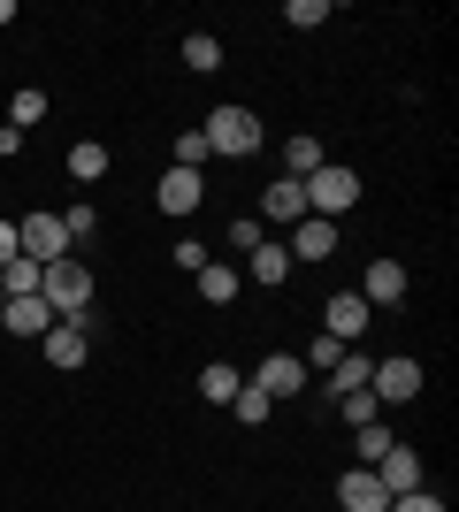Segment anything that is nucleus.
Masks as SVG:
<instances>
[{"instance_id": "obj_13", "label": "nucleus", "mask_w": 459, "mask_h": 512, "mask_svg": "<svg viewBox=\"0 0 459 512\" xmlns=\"http://www.w3.org/2000/svg\"><path fill=\"white\" fill-rule=\"evenodd\" d=\"M360 299H368V306H398V299H406V268H398V260H368Z\"/></svg>"}, {"instance_id": "obj_11", "label": "nucleus", "mask_w": 459, "mask_h": 512, "mask_svg": "<svg viewBox=\"0 0 459 512\" xmlns=\"http://www.w3.org/2000/svg\"><path fill=\"white\" fill-rule=\"evenodd\" d=\"M337 505L345 512H391V490L375 482V467H345L337 474Z\"/></svg>"}, {"instance_id": "obj_32", "label": "nucleus", "mask_w": 459, "mask_h": 512, "mask_svg": "<svg viewBox=\"0 0 459 512\" xmlns=\"http://www.w3.org/2000/svg\"><path fill=\"white\" fill-rule=\"evenodd\" d=\"M207 260H215V253H207V245H192V237L176 245V268H192V276H199V268H207Z\"/></svg>"}, {"instance_id": "obj_14", "label": "nucleus", "mask_w": 459, "mask_h": 512, "mask_svg": "<svg viewBox=\"0 0 459 512\" xmlns=\"http://www.w3.org/2000/svg\"><path fill=\"white\" fill-rule=\"evenodd\" d=\"M0 329H16V337H46V329H54V306H46V299H8V306H0Z\"/></svg>"}, {"instance_id": "obj_15", "label": "nucleus", "mask_w": 459, "mask_h": 512, "mask_svg": "<svg viewBox=\"0 0 459 512\" xmlns=\"http://www.w3.org/2000/svg\"><path fill=\"white\" fill-rule=\"evenodd\" d=\"M261 214H268V222H284V230H291V222H306V192H299V184H291V176H276V184H268V192H261Z\"/></svg>"}, {"instance_id": "obj_7", "label": "nucleus", "mask_w": 459, "mask_h": 512, "mask_svg": "<svg viewBox=\"0 0 459 512\" xmlns=\"http://www.w3.org/2000/svg\"><path fill=\"white\" fill-rule=\"evenodd\" d=\"M368 329H375V306L360 299V291H337V299L322 306V337H337L345 352H352L360 337H368Z\"/></svg>"}, {"instance_id": "obj_8", "label": "nucleus", "mask_w": 459, "mask_h": 512, "mask_svg": "<svg viewBox=\"0 0 459 512\" xmlns=\"http://www.w3.org/2000/svg\"><path fill=\"white\" fill-rule=\"evenodd\" d=\"M85 329H92V314H85V321H54V329L39 337L46 367H62V375H77V367L92 360V337H85Z\"/></svg>"}, {"instance_id": "obj_25", "label": "nucleus", "mask_w": 459, "mask_h": 512, "mask_svg": "<svg viewBox=\"0 0 459 512\" xmlns=\"http://www.w3.org/2000/svg\"><path fill=\"white\" fill-rule=\"evenodd\" d=\"M398 436L383 421H368V428H352V459H360V467H375V459H383V451H391Z\"/></svg>"}, {"instance_id": "obj_35", "label": "nucleus", "mask_w": 459, "mask_h": 512, "mask_svg": "<svg viewBox=\"0 0 459 512\" xmlns=\"http://www.w3.org/2000/svg\"><path fill=\"white\" fill-rule=\"evenodd\" d=\"M0 23H16V0H0Z\"/></svg>"}, {"instance_id": "obj_1", "label": "nucleus", "mask_w": 459, "mask_h": 512, "mask_svg": "<svg viewBox=\"0 0 459 512\" xmlns=\"http://www.w3.org/2000/svg\"><path fill=\"white\" fill-rule=\"evenodd\" d=\"M39 299L54 306V321H85V314H92V268H85L77 253L46 260V276H39Z\"/></svg>"}, {"instance_id": "obj_29", "label": "nucleus", "mask_w": 459, "mask_h": 512, "mask_svg": "<svg viewBox=\"0 0 459 512\" xmlns=\"http://www.w3.org/2000/svg\"><path fill=\"white\" fill-rule=\"evenodd\" d=\"M176 161H169V169H207V161H215V153H207V138H199V130H184V138H176Z\"/></svg>"}, {"instance_id": "obj_21", "label": "nucleus", "mask_w": 459, "mask_h": 512, "mask_svg": "<svg viewBox=\"0 0 459 512\" xmlns=\"http://www.w3.org/2000/svg\"><path fill=\"white\" fill-rule=\"evenodd\" d=\"M39 276H46V268H39V260H8V268H0V299H39Z\"/></svg>"}, {"instance_id": "obj_19", "label": "nucleus", "mask_w": 459, "mask_h": 512, "mask_svg": "<svg viewBox=\"0 0 459 512\" xmlns=\"http://www.w3.org/2000/svg\"><path fill=\"white\" fill-rule=\"evenodd\" d=\"M238 291H245L238 268H222V260H207V268H199V299H207V306H230Z\"/></svg>"}, {"instance_id": "obj_24", "label": "nucleus", "mask_w": 459, "mask_h": 512, "mask_svg": "<svg viewBox=\"0 0 459 512\" xmlns=\"http://www.w3.org/2000/svg\"><path fill=\"white\" fill-rule=\"evenodd\" d=\"M184 69H192V77H215L222 69V39L215 31H192V39H184Z\"/></svg>"}, {"instance_id": "obj_12", "label": "nucleus", "mask_w": 459, "mask_h": 512, "mask_svg": "<svg viewBox=\"0 0 459 512\" xmlns=\"http://www.w3.org/2000/svg\"><path fill=\"white\" fill-rule=\"evenodd\" d=\"M291 268H306V260H329L337 253V222H322V214H306V222H291Z\"/></svg>"}, {"instance_id": "obj_26", "label": "nucleus", "mask_w": 459, "mask_h": 512, "mask_svg": "<svg viewBox=\"0 0 459 512\" xmlns=\"http://www.w3.org/2000/svg\"><path fill=\"white\" fill-rule=\"evenodd\" d=\"M230 413H238V421H245V428H261V421H268V413H276V398H268V390H253V383H245V390H238V398H230Z\"/></svg>"}, {"instance_id": "obj_20", "label": "nucleus", "mask_w": 459, "mask_h": 512, "mask_svg": "<svg viewBox=\"0 0 459 512\" xmlns=\"http://www.w3.org/2000/svg\"><path fill=\"white\" fill-rule=\"evenodd\" d=\"M238 276H253V283H284V276H291V253H284V245H253Z\"/></svg>"}, {"instance_id": "obj_2", "label": "nucleus", "mask_w": 459, "mask_h": 512, "mask_svg": "<svg viewBox=\"0 0 459 512\" xmlns=\"http://www.w3.org/2000/svg\"><path fill=\"white\" fill-rule=\"evenodd\" d=\"M199 138H207V153H230V161H253V153L268 146V138H261V115L238 107V100H222L215 115L199 123Z\"/></svg>"}, {"instance_id": "obj_4", "label": "nucleus", "mask_w": 459, "mask_h": 512, "mask_svg": "<svg viewBox=\"0 0 459 512\" xmlns=\"http://www.w3.org/2000/svg\"><path fill=\"white\" fill-rule=\"evenodd\" d=\"M16 253L23 260H62L69 253V230H62V207H31V214H16Z\"/></svg>"}, {"instance_id": "obj_9", "label": "nucleus", "mask_w": 459, "mask_h": 512, "mask_svg": "<svg viewBox=\"0 0 459 512\" xmlns=\"http://www.w3.org/2000/svg\"><path fill=\"white\" fill-rule=\"evenodd\" d=\"M153 207H161V214H199V207H207V176H199V169H169L161 184H153Z\"/></svg>"}, {"instance_id": "obj_34", "label": "nucleus", "mask_w": 459, "mask_h": 512, "mask_svg": "<svg viewBox=\"0 0 459 512\" xmlns=\"http://www.w3.org/2000/svg\"><path fill=\"white\" fill-rule=\"evenodd\" d=\"M16 153H23V130H8V123H0V161H16Z\"/></svg>"}, {"instance_id": "obj_10", "label": "nucleus", "mask_w": 459, "mask_h": 512, "mask_svg": "<svg viewBox=\"0 0 459 512\" xmlns=\"http://www.w3.org/2000/svg\"><path fill=\"white\" fill-rule=\"evenodd\" d=\"M375 482L391 497H406V490H429V474H421V451L414 444H391L383 459H375Z\"/></svg>"}, {"instance_id": "obj_33", "label": "nucleus", "mask_w": 459, "mask_h": 512, "mask_svg": "<svg viewBox=\"0 0 459 512\" xmlns=\"http://www.w3.org/2000/svg\"><path fill=\"white\" fill-rule=\"evenodd\" d=\"M8 260H16V222L0 214V268H8Z\"/></svg>"}, {"instance_id": "obj_6", "label": "nucleus", "mask_w": 459, "mask_h": 512, "mask_svg": "<svg viewBox=\"0 0 459 512\" xmlns=\"http://www.w3.org/2000/svg\"><path fill=\"white\" fill-rule=\"evenodd\" d=\"M245 383H253V390H268V398L284 406V398H306V383H314V375H306V360H299V352H268V360L253 367V375H245Z\"/></svg>"}, {"instance_id": "obj_5", "label": "nucleus", "mask_w": 459, "mask_h": 512, "mask_svg": "<svg viewBox=\"0 0 459 512\" xmlns=\"http://www.w3.org/2000/svg\"><path fill=\"white\" fill-rule=\"evenodd\" d=\"M368 390H375V406H414V398H421V360H414V352L375 360L368 367Z\"/></svg>"}, {"instance_id": "obj_16", "label": "nucleus", "mask_w": 459, "mask_h": 512, "mask_svg": "<svg viewBox=\"0 0 459 512\" xmlns=\"http://www.w3.org/2000/svg\"><path fill=\"white\" fill-rule=\"evenodd\" d=\"M276 153H284V176H291V184H306V176L322 169V138H314V130H299V138H284V146H276Z\"/></svg>"}, {"instance_id": "obj_31", "label": "nucleus", "mask_w": 459, "mask_h": 512, "mask_svg": "<svg viewBox=\"0 0 459 512\" xmlns=\"http://www.w3.org/2000/svg\"><path fill=\"white\" fill-rule=\"evenodd\" d=\"M391 512H444V497H429V490H406V497H391Z\"/></svg>"}, {"instance_id": "obj_30", "label": "nucleus", "mask_w": 459, "mask_h": 512, "mask_svg": "<svg viewBox=\"0 0 459 512\" xmlns=\"http://www.w3.org/2000/svg\"><path fill=\"white\" fill-rule=\"evenodd\" d=\"M284 23H291V31H322V23H329V0H291Z\"/></svg>"}, {"instance_id": "obj_18", "label": "nucleus", "mask_w": 459, "mask_h": 512, "mask_svg": "<svg viewBox=\"0 0 459 512\" xmlns=\"http://www.w3.org/2000/svg\"><path fill=\"white\" fill-rule=\"evenodd\" d=\"M108 169H115V153L100 146V138H77V146H69V176H77V184H100Z\"/></svg>"}, {"instance_id": "obj_22", "label": "nucleus", "mask_w": 459, "mask_h": 512, "mask_svg": "<svg viewBox=\"0 0 459 512\" xmlns=\"http://www.w3.org/2000/svg\"><path fill=\"white\" fill-rule=\"evenodd\" d=\"M46 107H54V100H46L39 85H16V100H8V130H39Z\"/></svg>"}, {"instance_id": "obj_17", "label": "nucleus", "mask_w": 459, "mask_h": 512, "mask_svg": "<svg viewBox=\"0 0 459 512\" xmlns=\"http://www.w3.org/2000/svg\"><path fill=\"white\" fill-rule=\"evenodd\" d=\"M238 390H245V375L230 360H207V367H199V398H207V406H230Z\"/></svg>"}, {"instance_id": "obj_3", "label": "nucleus", "mask_w": 459, "mask_h": 512, "mask_svg": "<svg viewBox=\"0 0 459 512\" xmlns=\"http://www.w3.org/2000/svg\"><path fill=\"white\" fill-rule=\"evenodd\" d=\"M306 192V214H322V222H337V214L360 207V169H345V161H322V169L299 184Z\"/></svg>"}, {"instance_id": "obj_27", "label": "nucleus", "mask_w": 459, "mask_h": 512, "mask_svg": "<svg viewBox=\"0 0 459 512\" xmlns=\"http://www.w3.org/2000/svg\"><path fill=\"white\" fill-rule=\"evenodd\" d=\"M337 413H345V428H368V421H383L375 390H345V398H337Z\"/></svg>"}, {"instance_id": "obj_23", "label": "nucleus", "mask_w": 459, "mask_h": 512, "mask_svg": "<svg viewBox=\"0 0 459 512\" xmlns=\"http://www.w3.org/2000/svg\"><path fill=\"white\" fill-rule=\"evenodd\" d=\"M368 352H360V344H352V352H345V360H337V367H329V398H345V390H368Z\"/></svg>"}, {"instance_id": "obj_28", "label": "nucleus", "mask_w": 459, "mask_h": 512, "mask_svg": "<svg viewBox=\"0 0 459 512\" xmlns=\"http://www.w3.org/2000/svg\"><path fill=\"white\" fill-rule=\"evenodd\" d=\"M299 360H306V375H329V367L345 360V344H337V337H322V329H314V344H306Z\"/></svg>"}]
</instances>
